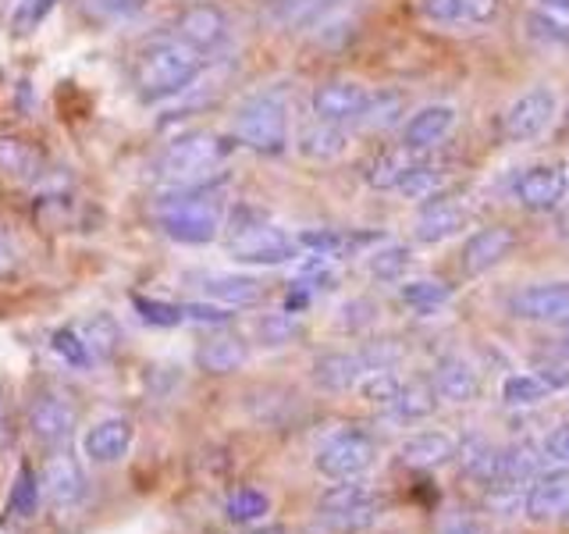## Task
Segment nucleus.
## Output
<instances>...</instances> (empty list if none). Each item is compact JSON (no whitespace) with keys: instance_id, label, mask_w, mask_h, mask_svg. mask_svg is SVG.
Returning a JSON list of instances; mask_svg holds the SVG:
<instances>
[{"instance_id":"nucleus-55","label":"nucleus","mask_w":569,"mask_h":534,"mask_svg":"<svg viewBox=\"0 0 569 534\" xmlns=\"http://www.w3.org/2000/svg\"><path fill=\"white\" fill-rule=\"evenodd\" d=\"M8 267H11V254H8V246H4V243H0V275H4V271H8Z\"/></svg>"},{"instance_id":"nucleus-22","label":"nucleus","mask_w":569,"mask_h":534,"mask_svg":"<svg viewBox=\"0 0 569 534\" xmlns=\"http://www.w3.org/2000/svg\"><path fill=\"white\" fill-rule=\"evenodd\" d=\"M132 421L124 417H107L100 424H93L82 438V449L93 463H118L124 453L132 449Z\"/></svg>"},{"instance_id":"nucleus-38","label":"nucleus","mask_w":569,"mask_h":534,"mask_svg":"<svg viewBox=\"0 0 569 534\" xmlns=\"http://www.w3.org/2000/svg\"><path fill=\"white\" fill-rule=\"evenodd\" d=\"M441 182H445V171L441 168L417 160V165L409 168V175L399 182V192L409 196V200H438V196H441Z\"/></svg>"},{"instance_id":"nucleus-24","label":"nucleus","mask_w":569,"mask_h":534,"mask_svg":"<svg viewBox=\"0 0 569 534\" xmlns=\"http://www.w3.org/2000/svg\"><path fill=\"white\" fill-rule=\"evenodd\" d=\"M249 360V346L242 335H210L196 349V367L207 374H236Z\"/></svg>"},{"instance_id":"nucleus-54","label":"nucleus","mask_w":569,"mask_h":534,"mask_svg":"<svg viewBox=\"0 0 569 534\" xmlns=\"http://www.w3.org/2000/svg\"><path fill=\"white\" fill-rule=\"evenodd\" d=\"M239 534H284V527H257L253 524V527H242Z\"/></svg>"},{"instance_id":"nucleus-28","label":"nucleus","mask_w":569,"mask_h":534,"mask_svg":"<svg viewBox=\"0 0 569 534\" xmlns=\"http://www.w3.org/2000/svg\"><path fill=\"white\" fill-rule=\"evenodd\" d=\"M342 0H271V18L284 29H313L328 22Z\"/></svg>"},{"instance_id":"nucleus-18","label":"nucleus","mask_w":569,"mask_h":534,"mask_svg":"<svg viewBox=\"0 0 569 534\" xmlns=\"http://www.w3.org/2000/svg\"><path fill=\"white\" fill-rule=\"evenodd\" d=\"M456 125V111L449 103H427L417 115H409V121L402 125V150L409 154H423L435 150L438 142L452 132Z\"/></svg>"},{"instance_id":"nucleus-48","label":"nucleus","mask_w":569,"mask_h":534,"mask_svg":"<svg viewBox=\"0 0 569 534\" xmlns=\"http://www.w3.org/2000/svg\"><path fill=\"white\" fill-rule=\"evenodd\" d=\"M53 8H58V0H22V4H18V14H14V29L18 32L36 29Z\"/></svg>"},{"instance_id":"nucleus-27","label":"nucleus","mask_w":569,"mask_h":534,"mask_svg":"<svg viewBox=\"0 0 569 534\" xmlns=\"http://www.w3.org/2000/svg\"><path fill=\"white\" fill-rule=\"evenodd\" d=\"M47 157L32 139L22 136H0V175L8 178H36L43 175Z\"/></svg>"},{"instance_id":"nucleus-25","label":"nucleus","mask_w":569,"mask_h":534,"mask_svg":"<svg viewBox=\"0 0 569 534\" xmlns=\"http://www.w3.org/2000/svg\"><path fill=\"white\" fill-rule=\"evenodd\" d=\"M296 147L307 160H338L349 147V132H346V125H331V121L313 118L307 129L299 132Z\"/></svg>"},{"instance_id":"nucleus-32","label":"nucleus","mask_w":569,"mask_h":534,"mask_svg":"<svg viewBox=\"0 0 569 534\" xmlns=\"http://www.w3.org/2000/svg\"><path fill=\"white\" fill-rule=\"evenodd\" d=\"M438 403L441 399L435 396L431 382H417V385H406L402 388V396L388 406V414L396 417V421H423V417L435 414Z\"/></svg>"},{"instance_id":"nucleus-23","label":"nucleus","mask_w":569,"mask_h":534,"mask_svg":"<svg viewBox=\"0 0 569 534\" xmlns=\"http://www.w3.org/2000/svg\"><path fill=\"white\" fill-rule=\"evenodd\" d=\"M470 225V210L456 200H427L423 214L417 218V243H441L459 236Z\"/></svg>"},{"instance_id":"nucleus-39","label":"nucleus","mask_w":569,"mask_h":534,"mask_svg":"<svg viewBox=\"0 0 569 534\" xmlns=\"http://www.w3.org/2000/svg\"><path fill=\"white\" fill-rule=\"evenodd\" d=\"M413 165H417L413 154L399 147V150L385 154V157L378 160V165L370 168V175H367V178H370V186H373V189L388 192V189H399V182L409 175V168H413Z\"/></svg>"},{"instance_id":"nucleus-9","label":"nucleus","mask_w":569,"mask_h":534,"mask_svg":"<svg viewBox=\"0 0 569 534\" xmlns=\"http://www.w3.org/2000/svg\"><path fill=\"white\" fill-rule=\"evenodd\" d=\"M26 421H29V435L32 442H40L43 449H64L76 435L79 427V406L71 403L64 392L58 388H40L32 392L29 409H26Z\"/></svg>"},{"instance_id":"nucleus-26","label":"nucleus","mask_w":569,"mask_h":534,"mask_svg":"<svg viewBox=\"0 0 569 534\" xmlns=\"http://www.w3.org/2000/svg\"><path fill=\"white\" fill-rule=\"evenodd\" d=\"M399 456H402L406 467L435 471V467H441L445 459L456 456V442L449 435H441V432H417V435H409L402 442Z\"/></svg>"},{"instance_id":"nucleus-52","label":"nucleus","mask_w":569,"mask_h":534,"mask_svg":"<svg viewBox=\"0 0 569 534\" xmlns=\"http://www.w3.org/2000/svg\"><path fill=\"white\" fill-rule=\"evenodd\" d=\"M441 534H480L470 521H449L441 527Z\"/></svg>"},{"instance_id":"nucleus-50","label":"nucleus","mask_w":569,"mask_h":534,"mask_svg":"<svg viewBox=\"0 0 569 534\" xmlns=\"http://www.w3.org/2000/svg\"><path fill=\"white\" fill-rule=\"evenodd\" d=\"M14 442V421H11V406H8V388L0 382V453Z\"/></svg>"},{"instance_id":"nucleus-35","label":"nucleus","mask_w":569,"mask_h":534,"mask_svg":"<svg viewBox=\"0 0 569 534\" xmlns=\"http://www.w3.org/2000/svg\"><path fill=\"white\" fill-rule=\"evenodd\" d=\"M449 299H452V289L445 281H435V278H420V281H406L402 285V303L409 310L423 314V317L441 310Z\"/></svg>"},{"instance_id":"nucleus-8","label":"nucleus","mask_w":569,"mask_h":534,"mask_svg":"<svg viewBox=\"0 0 569 534\" xmlns=\"http://www.w3.org/2000/svg\"><path fill=\"white\" fill-rule=\"evenodd\" d=\"M373 438L360 427H342V432L328 435L320 442V449L313 456V467L320 477L328 481H352V477H363L373 467Z\"/></svg>"},{"instance_id":"nucleus-3","label":"nucleus","mask_w":569,"mask_h":534,"mask_svg":"<svg viewBox=\"0 0 569 534\" xmlns=\"http://www.w3.org/2000/svg\"><path fill=\"white\" fill-rule=\"evenodd\" d=\"M231 139L263 157L289 150V97H284V89H260V93L246 97L231 118Z\"/></svg>"},{"instance_id":"nucleus-6","label":"nucleus","mask_w":569,"mask_h":534,"mask_svg":"<svg viewBox=\"0 0 569 534\" xmlns=\"http://www.w3.org/2000/svg\"><path fill=\"white\" fill-rule=\"evenodd\" d=\"M545 449H538L533 442H512L506 449H498L495 471L485 485L488 503L498 513H512L516 506L527 503V488L533 485V477L545 471Z\"/></svg>"},{"instance_id":"nucleus-30","label":"nucleus","mask_w":569,"mask_h":534,"mask_svg":"<svg viewBox=\"0 0 569 534\" xmlns=\"http://www.w3.org/2000/svg\"><path fill=\"white\" fill-rule=\"evenodd\" d=\"M462 477H473L477 485H488V477L495 471V459H498V449L485 438V435H467L459 445H456V456Z\"/></svg>"},{"instance_id":"nucleus-42","label":"nucleus","mask_w":569,"mask_h":534,"mask_svg":"<svg viewBox=\"0 0 569 534\" xmlns=\"http://www.w3.org/2000/svg\"><path fill=\"white\" fill-rule=\"evenodd\" d=\"M533 374H541L551 392L569 388V332H566V338H559L556 346L538 356V370Z\"/></svg>"},{"instance_id":"nucleus-31","label":"nucleus","mask_w":569,"mask_h":534,"mask_svg":"<svg viewBox=\"0 0 569 534\" xmlns=\"http://www.w3.org/2000/svg\"><path fill=\"white\" fill-rule=\"evenodd\" d=\"M40 498H43V481L36 474V467L22 463L8 492V506H4L8 516H14V521H32L36 510H40Z\"/></svg>"},{"instance_id":"nucleus-37","label":"nucleus","mask_w":569,"mask_h":534,"mask_svg":"<svg viewBox=\"0 0 569 534\" xmlns=\"http://www.w3.org/2000/svg\"><path fill=\"white\" fill-rule=\"evenodd\" d=\"M548 382L541 374H509L502 385V403L506 406H538L541 399H548Z\"/></svg>"},{"instance_id":"nucleus-49","label":"nucleus","mask_w":569,"mask_h":534,"mask_svg":"<svg viewBox=\"0 0 569 534\" xmlns=\"http://www.w3.org/2000/svg\"><path fill=\"white\" fill-rule=\"evenodd\" d=\"M545 456L551 463H562V467H569V427H556V432L545 438Z\"/></svg>"},{"instance_id":"nucleus-7","label":"nucleus","mask_w":569,"mask_h":534,"mask_svg":"<svg viewBox=\"0 0 569 534\" xmlns=\"http://www.w3.org/2000/svg\"><path fill=\"white\" fill-rule=\"evenodd\" d=\"M228 254L239 264H253V267H278L299 257V243L271 221H263L260 214L242 210L236 221H231V236H228Z\"/></svg>"},{"instance_id":"nucleus-2","label":"nucleus","mask_w":569,"mask_h":534,"mask_svg":"<svg viewBox=\"0 0 569 534\" xmlns=\"http://www.w3.org/2000/svg\"><path fill=\"white\" fill-rule=\"evenodd\" d=\"M203 68H207L203 53H196L182 40H174V36L171 40H157L142 50L136 61V76H132L136 93L147 103L171 100L178 93H186V89L203 76Z\"/></svg>"},{"instance_id":"nucleus-16","label":"nucleus","mask_w":569,"mask_h":534,"mask_svg":"<svg viewBox=\"0 0 569 534\" xmlns=\"http://www.w3.org/2000/svg\"><path fill=\"white\" fill-rule=\"evenodd\" d=\"M523 513L530 521H556V516H569V467L556 463V467H545L533 485L527 488V503Z\"/></svg>"},{"instance_id":"nucleus-10","label":"nucleus","mask_w":569,"mask_h":534,"mask_svg":"<svg viewBox=\"0 0 569 534\" xmlns=\"http://www.w3.org/2000/svg\"><path fill=\"white\" fill-rule=\"evenodd\" d=\"M559 100L548 86H530L527 93L516 97L502 115V132L509 142H530L538 139L551 121H556Z\"/></svg>"},{"instance_id":"nucleus-13","label":"nucleus","mask_w":569,"mask_h":534,"mask_svg":"<svg viewBox=\"0 0 569 534\" xmlns=\"http://www.w3.org/2000/svg\"><path fill=\"white\" fill-rule=\"evenodd\" d=\"M370 89L352 79H331L313 89V118L331 125H360L370 107Z\"/></svg>"},{"instance_id":"nucleus-53","label":"nucleus","mask_w":569,"mask_h":534,"mask_svg":"<svg viewBox=\"0 0 569 534\" xmlns=\"http://www.w3.org/2000/svg\"><path fill=\"white\" fill-rule=\"evenodd\" d=\"M541 8L559 11V14H569V0H541Z\"/></svg>"},{"instance_id":"nucleus-36","label":"nucleus","mask_w":569,"mask_h":534,"mask_svg":"<svg viewBox=\"0 0 569 534\" xmlns=\"http://www.w3.org/2000/svg\"><path fill=\"white\" fill-rule=\"evenodd\" d=\"M402 388H406V382L399 378V374L391 370V367H381V370H370L367 378L360 382V396H363L370 406L388 409L391 403H396V399L402 396Z\"/></svg>"},{"instance_id":"nucleus-12","label":"nucleus","mask_w":569,"mask_h":534,"mask_svg":"<svg viewBox=\"0 0 569 534\" xmlns=\"http://www.w3.org/2000/svg\"><path fill=\"white\" fill-rule=\"evenodd\" d=\"M509 310L530 325H562L569 320V281L523 285L509 296Z\"/></svg>"},{"instance_id":"nucleus-4","label":"nucleus","mask_w":569,"mask_h":534,"mask_svg":"<svg viewBox=\"0 0 569 534\" xmlns=\"http://www.w3.org/2000/svg\"><path fill=\"white\" fill-rule=\"evenodd\" d=\"M231 142L213 136V132H189L171 139L160 157L153 160V171L164 178L168 189L178 186H203V182H218V168L228 157Z\"/></svg>"},{"instance_id":"nucleus-51","label":"nucleus","mask_w":569,"mask_h":534,"mask_svg":"<svg viewBox=\"0 0 569 534\" xmlns=\"http://www.w3.org/2000/svg\"><path fill=\"white\" fill-rule=\"evenodd\" d=\"M142 4H147V0H97V8L111 18H132L142 11Z\"/></svg>"},{"instance_id":"nucleus-21","label":"nucleus","mask_w":569,"mask_h":534,"mask_svg":"<svg viewBox=\"0 0 569 534\" xmlns=\"http://www.w3.org/2000/svg\"><path fill=\"white\" fill-rule=\"evenodd\" d=\"M431 388L441 403H470L480 392V378L462 356H445L431 370Z\"/></svg>"},{"instance_id":"nucleus-47","label":"nucleus","mask_w":569,"mask_h":534,"mask_svg":"<svg viewBox=\"0 0 569 534\" xmlns=\"http://www.w3.org/2000/svg\"><path fill=\"white\" fill-rule=\"evenodd\" d=\"M399 111H402V97L373 93V97H370V107H367V115L360 118V125H367V129H388V125H396V121H399Z\"/></svg>"},{"instance_id":"nucleus-41","label":"nucleus","mask_w":569,"mask_h":534,"mask_svg":"<svg viewBox=\"0 0 569 534\" xmlns=\"http://www.w3.org/2000/svg\"><path fill=\"white\" fill-rule=\"evenodd\" d=\"M527 29L538 36V40L559 47V50H569V22L559 14V11H548V8H533L527 14Z\"/></svg>"},{"instance_id":"nucleus-40","label":"nucleus","mask_w":569,"mask_h":534,"mask_svg":"<svg viewBox=\"0 0 569 534\" xmlns=\"http://www.w3.org/2000/svg\"><path fill=\"white\" fill-rule=\"evenodd\" d=\"M413 267V257H409V246H385L367 260V271L378 281H402L406 271Z\"/></svg>"},{"instance_id":"nucleus-5","label":"nucleus","mask_w":569,"mask_h":534,"mask_svg":"<svg viewBox=\"0 0 569 534\" xmlns=\"http://www.w3.org/2000/svg\"><path fill=\"white\" fill-rule=\"evenodd\" d=\"M385 498L363 485L360 477L335 481V485L317 498V521L335 534H363L381 521Z\"/></svg>"},{"instance_id":"nucleus-45","label":"nucleus","mask_w":569,"mask_h":534,"mask_svg":"<svg viewBox=\"0 0 569 534\" xmlns=\"http://www.w3.org/2000/svg\"><path fill=\"white\" fill-rule=\"evenodd\" d=\"M257 335H260L263 346H289L292 338L299 335V320L289 310H284V314H267V317H260Z\"/></svg>"},{"instance_id":"nucleus-14","label":"nucleus","mask_w":569,"mask_h":534,"mask_svg":"<svg viewBox=\"0 0 569 534\" xmlns=\"http://www.w3.org/2000/svg\"><path fill=\"white\" fill-rule=\"evenodd\" d=\"M512 192H516V200H520V207H527V210H538V214L559 210L569 196V178L556 165H538L516 178Z\"/></svg>"},{"instance_id":"nucleus-15","label":"nucleus","mask_w":569,"mask_h":534,"mask_svg":"<svg viewBox=\"0 0 569 534\" xmlns=\"http://www.w3.org/2000/svg\"><path fill=\"white\" fill-rule=\"evenodd\" d=\"M373 370L370 349H338V353H325L313 360V382L325 392H346L356 388L367 374Z\"/></svg>"},{"instance_id":"nucleus-44","label":"nucleus","mask_w":569,"mask_h":534,"mask_svg":"<svg viewBox=\"0 0 569 534\" xmlns=\"http://www.w3.org/2000/svg\"><path fill=\"white\" fill-rule=\"evenodd\" d=\"M132 307L139 310V317L147 325L157 328H174V325H186V307L182 303H164V299H147V296H136Z\"/></svg>"},{"instance_id":"nucleus-46","label":"nucleus","mask_w":569,"mask_h":534,"mask_svg":"<svg viewBox=\"0 0 569 534\" xmlns=\"http://www.w3.org/2000/svg\"><path fill=\"white\" fill-rule=\"evenodd\" d=\"M420 14L427 22L435 26H459V22H470L467 14V0H417Z\"/></svg>"},{"instance_id":"nucleus-1","label":"nucleus","mask_w":569,"mask_h":534,"mask_svg":"<svg viewBox=\"0 0 569 534\" xmlns=\"http://www.w3.org/2000/svg\"><path fill=\"white\" fill-rule=\"evenodd\" d=\"M221 182V178H218ZM218 182L168 189L157 207V225L168 239L186 246H207L221 231V200Z\"/></svg>"},{"instance_id":"nucleus-33","label":"nucleus","mask_w":569,"mask_h":534,"mask_svg":"<svg viewBox=\"0 0 569 534\" xmlns=\"http://www.w3.org/2000/svg\"><path fill=\"white\" fill-rule=\"evenodd\" d=\"M267 513H271V498H267L260 488H236L228 495V503H224V516L231 524H239V527L260 524Z\"/></svg>"},{"instance_id":"nucleus-29","label":"nucleus","mask_w":569,"mask_h":534,"mask_svg":"<svg viewBox=\"0 0 569 534\" xmlns=\"http://www.w3.org/2000/svg\"><path fill=\"white\" fill-rule=\"evenodd\" d=\"M76 328L82 335L89 356H93V364H107L121 349V328H118V320L111 314H93Z\"/></svg>"},{"instance_id":"nucleus-17","label":"nucleus","mask_w":569,"mask_h":534,"mask_svg":"<svg viewBox=\"0 0 569 534\" xmlns=\"http://www.w3.org/2000/svg\"><path fill=\"white\" fill-rule=\"evenodd\" d=\"M516 249V231L509 225H488L473 231L462 246V271L467 275H488L491 267H498L502 260L512 257Z\"/></svg>"},{"instance_id":"nucleus-20","label":"nucleus","mask_w":569,"mask_h":534,"mask_svg":"<svg viewBox=\"0 0 569 534\" xmlns=\"http://www.w3.org/2000/svg\"><path fill=\"white\" fill-rule=\"evenodd\" d=\"M200 289L207 299L221 303L228 310H242V307H257L263 299V281L253 275H203L200 278Z\"/></svg>"},{"instance_id":"nucleus-11","label":"nucleus","mask_w":569,"mask_h":534,"mask_svg":"<svg viewBox=\"0 0 569 534\" xmlns=\"http://www.w3.org/2000/svg\"><path fill=\"white\" fill-rule=\"evenodd\" d=\"M231 36V22L228 14L210 4V0H196V4L182 8L174 18V40H182L186 47H192L196 53H213L228 43Z\"/></svg>"},{"instance_id":"nucleus-19","label":"nucleus","mask_w":569,"mask_h":534,"mask_svg":"<svg viewBox=\"0 0 569 534\" xmlns=\"http://www.w3.org/2000/svg\"><path fill=\"white\" fill-rule=\"evenodd\" d=\"M40 481H43V495L50 498L53 506H76V503H82L86 492H89L79 459L68 456L64 449H58L47 459Z\"/></svg>"},{"instance_id":"nucleus-34","label":"nucleus","mask_w":569,"mask_h":534,"mask_svg":"<svg viewBox=\"0 0 569 534\" xmlns=\"http://www.w3.org/2000/svg\"><path fill=\"white\" fill-rule=\"evenodd\" d=\"M299 249H310L313 257H346L352 246L370 243V236H346V231H331V228H317V231H302L296 236Z\"/></svg>"},{"instance_id":"nucleus-43","label":"nucleus","mask_w":569,"mask_h":534,"mask_svg":"<svg viewBox=\"0 0 569 534\" xmlns=\"http://www.w3.org/2000/svg\"><path fill=\"white\" fill-rule=\"evenodd\" d=\"M50 346H53V353H58L61 360H64V367H71V370L93 367V356H89V349H86V343H82V335H79L76 325H64V328L53 332Z\"/></svg>"}]
</instances>
